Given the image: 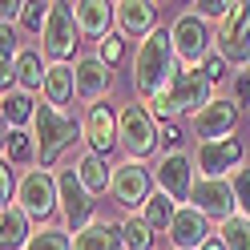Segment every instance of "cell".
Masks as SVG:
<instances>
[{"label": "cell", "instance_id": "6da1fadb", "mask_svg": "<svg viewBox=\"0 0 250 250\" xmlns=\"http://www.w3.org/2000/svg\"><path fill=\"white\" fill-rule=\"evenodd\" d=\"M178 53H174V33L169 28H158L153 37H146L137 44V57H133V89L137 97L153 101L158 93H166V85L174 81L178 73Z\"/></svg>", "mask_w": 250, "mask_h": 250}, {"label": "cell", "instance_id": "7a4b0ae2", "mask_svg": "<svg viewBox=\"0 0 250 250\" xmlns=\"http://www.w3.org/2000/svg\"><path fill=\"white\" fill-rule=\"evenodd\" d=\"M210 101H214V85L202 77V69H178V73H174V81L166 85V93H158L153 101H146V109H149V117H153V121L174 125L182 113L198 117Z\"/></svg>", "mask_w": 250, "mask_h": 250}, {"label": "cell", "instance_id": "3957f363", "mask_svg": "<svg viewBox=\"0 0 250 250\" xmlns=\"http://www.w3.org/2000/svg\"><path fill=\"white\" fill-rule=\"evenodd\" d=\"M33 137H37V166L41 169H49L73 142H85L81 121L69 117V113H61V109H53V105H37Z\"/></svg>", "mask_w": 250, "mask_h": 250}, {"label": "cell", "instance_id": "277c9868", "mask_svg": "<svg viewBox=\"0 0 250 250\" xmlns=\"http://www.w3.org/2000/svg\"><path fill=\"white\" fill-rule=\"evenodd\" d=\"M81 37V24H77V4H65V0H57L49 4V24H44L41 33V53L53 61V65H69V57L77 53V41ZM77 61V57H73Z\"/></svg>", "mask_w": 250, "mask_h": 250}, {"label": "cell", "instance_id": "5b68a950", "mask_svg": "<svg viewBox=\"0 0 250 250\" xmlns=\"http://www.w3.org/2000/svg\"><path fill=\"white\" fill-rule=\"evenodd\" d=\"M117 125H121V149H125L129 162H142L153 149H162V129H158V121L149 117L146 105H137V101L125 105L117 113Z\"/></svg>", "mask_w": 250, "mask_h": 250}, {"label": "cell", "instance_id": "8992f818", "mask_svg": "<svg viewBox=\"0 0 250 250\" xmlns=\"http://www.w3.org/2000/svg\"><path fill=\"white\" fill-rule=\"evenodd\" d=\"M169 33H174V53H178V65H182V69H202V65L214 57L210 24L202 21L198 12H182Z\"/></svg>", "mask_w": 250, "mask_h": 250}, {"label": "cell", "instance_id": "52a82bcc", "mask_svg": "<svg viewBox=\"0 0 250 250\" xmlns=\"http://www.w3.org/2000/svg\"><path fill=\"white\" fill-rule=\"evenodd\" d=\"M17 206L33 218V222H49V218L61 210V190H57V178L49 169H28L21 178V190H17Z\"/></svg>", "mask_w": 250, "mask_h": 250}, {"label": "cell", "instance_id": "ba28073f", "mask_svg": "<svg viewBox=\"0 0 250 250\" xmlns=\"http://www.w3.org/2000/svg\"><path fill=\"white\" fill-rule=\"evenodd\" d=\"M57 190H61V218H65V226L73 234H81L85 226L97 222V218H93V214H97V198L81 186V178H77L73 166H65L57 174Z\"/></svg>", "mask_w": 250, "mask_h": 250}, {"label": "cell", "instance_id": "9c48e42d", "mask_svg": "<svg viewBox=\"0 0 250 250\" xmlns=\"http://www.w3.org/2000/svg\"><path fill=\"white\" fill-rule=\"evenodd\" d=\"M109 194H113V202L121 210L129 214H142V206L149 202L153 194V169H146L142 162H117L113 166V186H109Z\"/></svg>", "mask_w": 250, "mask_h": 250}, {"label": "cell", "instance_id": "30bf717a", "mask_svg": "<svg viewBox=\"0 0 250 250\" xmlns=\"http://www.w3.org/2000/svg\"><path fill=\"white\" fill-rule=\"evenodd\" d=\"M153 182H158V190L169 194L178 202V206H190V194H194V182H198V166L190 153H162L158 166H153Z\"/></svg>", "mask_w": 250, "mask_h": 250}, {"label": "cell", "instance_id": "8fae6325", "mask_svg": "<svg viewBox=\"0 0 250 250\" xmlns=\"http://www.w3.org/2000/svg\"><path fill=\"white\" fill-rule=\"evenodd\" d=\"M198 178H234L242 169V142L238 137H222V142H202L194 153Z\"/></svg>", "mask_w": 250, "mask_h": 250}, {"label": "cell", "instance_id": "7c38bea8", "mask_svg": "<svg viewBox=\"0 0 250 250\" xmlns=\"http://www.w3.org/2000/svg\"><path fill=\"white\" fill-rule=\"evenodd\" d=\"M190 206L202 210L206 218H218V222H226V218L238 214L234 182H230V178H198V182H194V194H190Z\"/></svg>", "mask_w": 250, "mask_h": 250}, {"label": "cell", "instance_id": "4fadbf2b", "mask_svg": "<svg viewBox=\"0 0 250 250\" xmlns=\"http://www.w3.org/2000/svg\"><path fill=\"white\" fill-rule=\"evenodd\" d=\"M81 133H85V149L105 158L113 146H121V125H117V113L109 105H85V117H81Z\"/></svg>", "mask_w": 250, "mask_h": 250}, {"label": "cell", "instance_id": "5bb4252c", "mask_svg": "<svg viewBox=\"0 0 250 250\" xmlns=\"http://www.w3.org/2000/svg\"><path fill=\"white\" fill-rule=\"evenodd\" d=\"M214 53L234 61V65H238V61L250 65V0L238 4L222 21V28H218V37H214Z\"/></svg>", "mask_w": 250, "mask_h": 250}, {"label": "cell", "instance_id": "9a60e30c", "mask_svg": "<svg viewBox=\"0 0 250 250\" xmlns=\"http://www.w3.org/2000/svg\"><path fill=\"white\" fill-rule=\"evenodd\" d=\"M234 125H238V101L234 97H214L194 117V137H198V146L202 142H222V137L234 133Z\"/></svg>", "mask_w": 250, "mask_h": 250}, {"label": "cell", "instance_id": "2e32d148", "mask_svg": "<svg viewBox=\"0 0 250 250\" xmlns=\"http://www.w3.org/2000/svg\"><path fill=\"white\" fill-rule=\"evenodd\" d=\"M166 234H169V246L174 250H202V242L214 238L210 218L202 210H194V206H178V214H174V222H169Z\"/></svg>", "mask_w": 250, "mask_h": 250}, {"label": "cell", "instance_id": "e0dca14e", "mask_svg": "<svg viewBox=\"0 0 250 250\" xmlns=\"http://www.w3.org/2000/svg\"><path fill=\"white\" fill-rule=\"evenodd\" d=\"M113 12H117V33L129 41H146L158 33V4H149V0H121V4H113Z\"/></svg>", "mask_w": 250, "mask_h": 250}, {"label": "cell", "instance_id": "ac0fdd59", "mask_svg": "<svg viewBox=\"0 0 250 250\" xmlns=\"http://www.w3.org/2000/svg\"><path fill=\"white\" fill-rule=\"evenodd\" d=\"M73 69H77V97H81L85 105H97L109 93V81H113L109 73H113V69H109L97 53H93V57H77Z\"/></svg>", "mask_w": 250, "mask_h": 250}, {"label": "cell", "instance_id": "d6986e66", "mask_svg": "<svg viewBox=\"0 0 250 250\" xmlns=\"http://www.w3.org/2000/svg\"><path fill=\"white\" fill-rule=\"evenodd\" d=\"M33 218H28L17 202H8L4 214H0V250H28L33 242Z\"/></svg>", "mask_w": 250, "mask_h": 250}, {"label": "cell", "instance_id": "ffe728a7", "mask_svg": "<svg viewBox=\"0 0 250 250\" xmlns=\"http://www.w3.org/2000/svg\"><path fill=\"white\" fill-rule=\"evenodd\" d=\"M41 97H44V105H53V109L65 113V105H73V97H77V69L73 65H49Z\"/></svg>", "mask_w": 250, "mask_h": 250}, {"label": "cell", "instance_id": "44dd1931", "mask_svg": "<svg viewBox=\"0 0 250 250\" xmlns=\"http://www.w3.org/2000/svg\"><path fill=\"white\" fill-rule=\"evenodd\" d=\"M77 24H81L85 37L105 41L117 28V12H113V4H101V0H81L77 4Z\"/></svg>", "mask_w": 250, "mask_h": 250}, {"label": "cell", "instance_id": "7402d4cb", "mask_svg": "<svg viewBox=\"0 0 250 250\" xmlns=\"http://www.w3.org/2000/svg\"><path fill=\"white\" fill-rule=\"evenodd\" d=\"M77 178H81V186L85 190L93 194V198H101L109 186H113V166H105V158H97V153H81V158H77Z\"/></svg>", "mask_w": 250, "mask_h": 250}, {"label": "cell", "instance_id": "603a6c76", "mask_svg": "<svg viewBox=\"0 0 250 250\" xmlns=\"http://www.w3.org/2000/svg\"><path fill=\"white\" fill-rule=\"evenodd\" d=\"M121 246V222H93L81 234H73V250H117Z\"/></svg>", "mask_w": 250, "mask_h": 250}, {"label": "cell", "instance_id": "cb8c5ba5", "mask_svg": "<svg viewBox=\"0 0 250 250\" xmlns=\"http://www.w3.org/2000/svg\"><path fill=\"white\" fill-rule=\"evenodd\" d=\"M4 129H24L28 121L37 117V105H33V93H24V89H12L4 93Z\"/></svg>", "mask_w": 250, "mask_h": 250}, {"label": "cell", "instance_id": "d4e9b609", "mask_svg": "<svg viewBox=\"0 0 250 250\" xmlns=\"http://www.w3.org/2000/svg\"><path fill=\"white\" fill-rule=\"evenodd\" d=\"M37 162V137L28 129H4V166Z\"/></svg>", "mask_w": 250, "mask_h": 250}, {"label": "cell", "instance_id": "484cf974", "mask_svg": "<svg viewBox=\"0 0 250 250\" xmlns=\"http://www.w3.org/2000/svg\"><path fill=\"white\" fill-rule=\"evenodd\" d=\"M44 77H49V65L41 61V53L24 49V53H21V61H17V89L37 93V89H44Z\"/></svg>", "mask_w": 250, "mask_h": 250}, {"label": "cell", "instance_id": "4316f807", "mask_svg": "<svg viewBox=\"0 0 250 250\" xmlns=\"http://www.w3.org/2000/svg\"><path fill=\"white\" fill-rule=\"evenodd\" d=\"M174 214H178V202L169 198V194H162V190H153V194H149V202L142 206V218L149 222V230H153V234H158V230H169Z\"/></svg>", "mask_w": 250, "mask_h": 250}, {"label": "cell", "instance_id": "83f0119b", "mask_svg": "<svg viewBox=\"0 0 250 250\" xmlns=\"http://www.w3.org/2000/svg\"><path fill=\"white\" fill-rule=\"evenodd\" d=\"M121 246L125 250H153V230L142 214H125L121 218Z\"/></svg>", "mask_w": 250, "mask_h": 250}, {"label": "cell", "instance_id": "f1b7e54d", "mask_svg": "<svg viewBox=\"0 0 250 250\" xmlns=\"http://www.w3.org/2000/svg\"><path fill=\"white\" fill-rule=\"evenodd\" d=\"M214 234L222 238L226 250H250V218H242V214H234V218H226V222H218Z\"/></svg>", "mask_w": 250, "mask_h": 250}, {"label": "cell", "instance_id": "f546056e", "mask_svg": "<svg viewBox=\"0 0 250 250\" xmlns=\"http://www.w3.org/2000/svg\"><path fill=\"white\" fill-rule=\"evenodd\" d=\"M28 250H73V234L69 226H41L28 242Z\"/></svg>", "mask_w": 250, "mask_h": 250}, {"label": "cell", "instance_id": "4dcf8cb0", "mask_svg": "<svg viewBox=\"0 0 250 250\" xmlns=\"http://www.w3.org/2000/svg\"><path fill=\"white\" fill-rule=\"evenodd\" d=\"M97 57L105 61L109 69L121 65V57H125V37H121V33H109L105 41H97Z\"/></svg>", "mask_w": 250, "mask_h": 250}, {"label": "cell", "instance_id": "1f68e13d", "mask_svg": "<svg viewBox=\"0 0 250 250\" xmlns=\"http://www.w3.org/2000/svg\"><path fill=\"white\" fill-rule=\"evenodd\" d=\"M234 8H238L234 0H206V4H194V12H198V17L206 21V24H210V21H226Z\"/></svg>", "mask_w": 250, "mask_h": 250}, {"label": "cell", "instance_id": "d6a6232c", "mask_svg": "<svg viewBox=\"0 0 250 250\" xmlns=\"http://www.w3.org/2000/svg\"><path fill=\"white\" fill-rule=\"evenodd\" d=\"M230 182H234V198H238V214L250 218V166H242Z\"/></svg>", "mask_w": 250, "mask_h": 250}, {"label": "cell", "instance_id": "836d02e7", "mask_svg": "<svg viewBox=\"0 0 250 250\" xmlns=\"http://www.w3.org/2000/svg\"><path fill=\"white\" fill-rule=\"evenodd\" d=\"M21 24L28 28V33H44V24H49V4H28Z\"/></svg>", "mask_w": 250, "mask_h": 250}, {"label": "cell", "instance_id": "e575fe53", "mask_svg": "<svg viewBox=\"0 0 250 250\" xmlns=\"http://www.w3.org/2000/svg\"><path fill=\"white\" fill-rule=\"evenodd\" d=\"M226 73H230V61H226V57H218V53H214V57L206 61V65H202V77H206L210 85H218V81H222Z\"/></svg>", "mask_w": 250, "mask_h": 250}, {"label": "cell", "instance_id": "d590c367", "mask_svg": "<svg viewBox=\"0 0 250 250\" xmlns=\"http://www.w3.org/2000/svg\"><path fill=\"white\" fill-rule=\"evenodd\" d=\"M234 101H238V105H250V69L234 73Z\"/></svg>", "mask_w": 250, "mask_h": 250}, {"label": "cell", "instance_id": "8d00e7d4", "mask_svg": "<svg viewBox=\"0 0 250 250\" xmlns=\"http://www.w3.org/2000/svg\"><path fill=\"white\" fill-rule=\"evenodd\" d=\"M182 146V129L178 125H162V153H178Z\"/></svg>", "mask_w": 250, "mask_h": 250}, {"label": "cell", "instance_id": "74e56055", "mask_svg": "<svg viewBox=\"0 0 250 250\" xmlns=\"http://www.w3.org/2000/svg\"><path fill=\"white\" fill-rule=\"evenodd\" d=\"M202 250H226V246H222V238L214 234V238H206V242H202Z\"/></svg>", "mask_w": 250, "mask_h": 250}]
</instances>
